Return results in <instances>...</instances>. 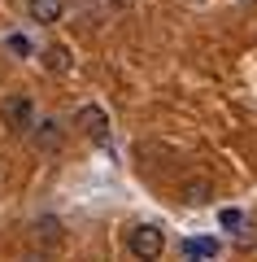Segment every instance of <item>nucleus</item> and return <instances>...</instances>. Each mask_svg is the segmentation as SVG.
<instances>
[{"mask_svg": "<svg viewBox=\"0 0 257 262\" xmlns=\"http://www.w3.org/2000/svg\"><path fill=\"white\" fill-rule=\"evenodd\" d=\"M127 249H131L135 262H157L166 253V232L157 223H135L127 232Z\"/></svg>", "mask_w": 257, "mask_h": 262, "instance_id": "nucleus-1", "label": "nucleus"}, {"mask_svg": "<svg viewBox=\"0 0 257 262\" xmlns=\"http://www.w3.org/2000/svg\"><path fill=\"white\" fill-rule=\"evenodd\" d=\"M0 118H5V127H9L13 136H22V131H35V101H31L27 92L5 96V105H0Z\"/></svg>", "mask_w": 257, "mask_h": 262, "instance_id": "nucleus-2", "label": "nucleus"}, {"mask_svg": "<svg viewBox=\"0 0 257 262\" xmlns=\"http://www.w3.org/2000/svg\"><path fill=\"white\" fill-rule=\"evenodd\" d=\"M74 127H79L87 140H96V144L109 140V114H105L101 105H79V110H74Z\"/></svg>", "mask_w": 257, "mask_h": 262, "instance_id": "nucleus-3", "label": "nucleus"}, {"mask_svg": "<svg viewBox=\"0 0 257 262\" xmlns=\"http://www.w3.org/2000/svg\"><path fill=\"white\" fill-rule=\"evenodd\" d=\"M31 140H35L39 153H57V149H61V140H65V131H61V122H57V118H44V122H35Z\"/></svg>", "mask_w": 257, "mask_h": 262, "instance_id": "nucleus-4", "label": "nucleus"}, {"mask_svg": "<svg viewBox=\"0 0 257 262\" xmlns=\"http://www.w3.org/2000/svg\"><path fill=\"white\" fill-rule=\"evenodd\" d=\"M179 196H183V206H209V201H214V179H205V175L183 179Z\"/></svg>", "mask_w": 257, "mask_h": 262, "instance_id": "nucleus-5", "label": "nucleus"}, {"mask_svg": "<svg viewBox=\"0 0 257 262\" xmlns=\"http://www.w3.org/2000/svg\"><path fill=\"white\" fill-rule=\"evenodd\" d=\"M27 13H31V22H39V27H53V22H61L65 0H27Z\"/></svg>", "mask_w": 257, "mask_h": 262, "instance_id": "nucleus-6", "label": "nucleus"}, {"mask_svg": "<svg viewBox=\"0 0 257 262\" xmlns=\"http://www.w3.org/2000/svg\"><path fill=\"white\" fill-rule=\"evenodd\" d=\"M39 61H44L48 75H65V70H70V48L65 44H48L44 53H39Z\"/></svg>", "mask_w": 257, "mask_h": 262, "instance_id": "nucleus-7", "label": "nucleus"}, {"mask_svg": "<svg viewBox=\"0 0 257 262\" xmlns=\"http://www.w3.org/2000/svg\"><path fill=\"white\" fill-rule=\"evenodd\" d=\"M61 232H65L61 219H53V214H48V219H35V241H39V245H57V241H61Z\"/></svg>", "mask_w": 257, "mask_h": 262, "instance_id": "nucleus-8", "label": "nucleus"}, {"mask_svg": "<svg viewBox=\"0 0 257 262\" xmlns=\"http://www.w3.org/2000/svg\"><path fill=\"white\" fill-rule=\"evenodd\" d=\"M188 253H201V258H218V241L201 236V241H188Z\"/></svg>", "mask_w": 257, "mask_h": 262, "instance_id": "nucleus-9", "label": "nucleus"}, {"mask_svg": "<svg viewBox=\"0 0 257 262\" xmlns=\"http://www.w3.org/2000/svg\"><path fill=\"white\" fill-rule=\"evenodd\" d=\"M257 245V227L248 223V227H240V249H253Z\"/></svg>", "mask_w": 257, "mask_h": 262, "instance_id": "nucleus-10", "label": "nucleus"}, {"mask_svg": "<svg viewBox=\"0 0 257 262\" xmlns=\"http://www.w3.org/2000/svg\"><path fill=\"white\" fill-rule=\"evenodd\" d=\"M222 227H244V214L240 210H222Z\"/></svg>", "mask_w": 257, "mask_h": 262, "instance_id": "nucleus-11", "label": "nucleus"}, {"mask_svg": "<svg viewBox=\"0 0 257 262\" xmlns=\"http://www.w3.org/2000/svg\"><path fill=\"white\" fill-rule=\"evenodd\" d=\"M9 48H13V53H22V57L31 53V44H27V39H22V35H9Z\"/></svg>", "mask_w": 257, "mask_h": 262, "instance_id": "nucleus-12", "label": "nucleus"}, {"mask_svg": "<svg viewBox=\"0 0 257 262\" xmlns=\"http://www.w3.org/2000/svg\"><path fill=\"white\" fill-rule=\"evenodd\" d=\"M105 5H109V9H131L135 0H105Z\"/></svg>", "mask_w": 257, "mask_h": 262, "instance_id": "nucleus-13", "label": "nucleus"}, {"mask_svg": "<svg viewBox=\"0 0 257 262\" xmlns=\"http://www.w3.org/2000/svg\"><path fill=\"white\" fill-rule=\"evenodd\" d=\"M192 262H201V258H192Z\"/></svg>", "mask_w": 257, "mask_h": 262, "instance_id": "nucleus-14", "label": "nucleus"}]
</instances>
